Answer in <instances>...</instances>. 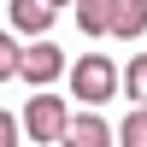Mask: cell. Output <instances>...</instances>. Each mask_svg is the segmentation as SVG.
I'll return each instance as SVG.
<instances>
[{"mask_svg": "<svg viewBox=\"0 0 147 147\" xmlns=\"http://www.w3.org/2000/svg\"><path fill=\"white\" fill-rule=\"evenodd\" d=\"M59 71H65V53H59V41H30L24 47V65H18V77L30 82V88H47V82H59Z\"/></svg>", "mask_w": 147, "mask_h": 147, "instance_id": "obj_3", "label": "cell"}, {"mask_svg": "<svg viewBox=\"0 0 147 147\" xmlns=\"http://www.w3.org/2000/svg\"><path fill=\"white\" fill-rule=\"evenodd\" d=\"M124 88H129V106H147V53H136V59H129Z\"/></svg>", "mask_w": 147, "mask_h": 147, "instance_id": "obj_9", "label": "cell"}, {"mask_svg": "<svg viewBox=\"0 0 147 147\" xmlns=\"http://www.w3.org/2000/svg\"><path fill=\"white\" fill-rule=\"evenodd\" d=\"M18 136H24V124L12 112H0V147H18Z\"/></svg>", "mask_w": 147, "mask_h": 147, "instance_id": "obj_11", "label": "cell"}, {"mask_svg": "<svg viewBox=\"0 0 147 147\" xmlns=\"http://www.w3.org/2000/svg\"><path fill=\"white\" fill-rule=\"evenodd\" d=\"M118 147H147V106H129V118L118 124Z\"/></svg>", "mask_w": 147, "mask_h": 147, "instance_id": "obj_8", "label": "cell"}, {"mask_svg": "<svg viewBox=\"0 0 147 147\" xmlns=\"http://www.w3.org/2000/svg\"><path fill=\"white\" fill-rule=\"evenodd\" d=\"M18 124H24V136H30V141H41V147H59V141H65V129H71V112L59 106V94L35 88Z\"/></svg>", "mask_w": 147, "mask_h": 147, "instance_id": "obj_1", "label": "cell"}, {"mask_svg": "<svg viewBox=\"0 0 147 147\" xmlns=\"http://www.w3.org/2000/svg\"><path fill=\"white\" fill-rule=\"evenodd\" d=\"M71 94H77L82 106H106L118 94V65L106 53H88V59H77L71 65Z\"/></svg>", "mask_w": 147, "mask_h": 147, "instance_id": "obj_2", "label": "cell"}, {"mask_svg": "<svg viewBox=\"0 0 147 147\" xmlns=\"http://www.w3.org/2000/svg\"><path fill=\"white\" fill-rule=\"evenodd\" d=\"M53 12H59L53 0H12V30L41 41V35H47V24H53Z\"/></svg>", "mask_w": 147, "mask_h": 147, "instance_id": "obj_5", "label": "cell"}, {"mask_svg": "<svg viewBox=\"0 0 147 147\" xmlns=\"http://www.w3.org/2000/svg\"><path fill=\"white\" fill-rule=\"evenodd\" d=\"M18 65H24V47L12 41V30H0V82L18 77Z\"/></svg>", "mask_w": 147, "mask_h": 147, "instance_id": "obj_10", "label": "cell"}, {"mask_svg": "<svg viewBox=\"0 0 147 147\" xmlns=\"http://www.w3.org/2000/svg\"><path fill=\"white\" fill-rule=\"evenodd\" d=\"M141 30H147V0H118V6H112V35L136 41Z\"/></svg>", "mask_w": 147, "mask_h": 147, "instance_id": "obj_7", "label": "cell"}, {"mask_svg": "<svg viewBox=\"0 0 147 147\" xmlns=\"http://www.w3.org/2000/svg\"><path fill=\"white\" fill-rule=\"evenodd\" d=\"M53 6H71V0H53Z\"/></svg>", "mask_w": 147, "mask_h": 147, "instance_id": "obj_12", "label": "cell"}, {"mask_svg": "<svg viewBox=\"0 0 147 147\" xmlns=\"http://www.w3.org/2000/svg\"><path fill=\"white\" fill-rule=\"evenodd\" d=\"M118 136L106 129L100 112H71V129H65V147H112Z\"/></svg>", "mask_w": 147, "mask_h": 147, "instance_id": "obj_4", "label": "cell"}, {"mask_svg": "<svg viewBox=\"0 0 147 147\" xmlns=\"http://www.w3.org/2000/svg\"><path fill=\"white\" fill-rule=\"evenodd\" d=\"M112 6L118 0H77V30L82 35H112Z\"/></svg>", "mask_w": 147, "mask_h": 147, "instance_id": "obj_6", "label": "cell"}]
</instances>
